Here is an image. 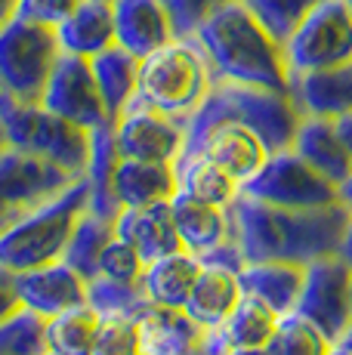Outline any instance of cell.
Masks as SVG:
<instances>
[{"mask_svg":"<svg viewBox=\"0 0 352 355\" xmlns=\"http://www.w3.org/2000/svg\"><path fill=\"white\" fill-rule=\"evenodd\" d=\"M192 155H204V158H211L213 164H220V167L226 170L229 176H235L241 186V182H247L250 176L266 164V158L272 152H269L266 142H263L250 127L232 124V121H229V124H216V127L207 130ZM192 155H182V158H192Z\"/></svg>","mask_w":352,"mask_h":355,"instance_id":"cell-16","label":"cell"},{"mask_svg":"<svg viewBox=\"0 0 352 355\" xmlns=\"http://www.w3.org/2000/svg\"><path fill=\"white\" fill-rule=\"evenodd\" d=\"M331 355H352V352L343 349V346H331Z\"/></svg>","mask_w":352,"mask_h":355,"instance_id":"cell-50","label":"cell"},{"mask_svg":"<svg viewBox=\"0 0 352 355\" xmlns=\"http://www.w3.org/2000/svg\"><path fill=\"white\" fill-rule=\"evenodd\" d=\"M297 315L306 318L331 343H340L352 327V263L343 254L306 263V278L297 300Z\"/></svg>","mask_w":352,"mask_h":355,"instance_id":"cell-9","label":"cell"},{"mask_svg":"<svg viewBox=\"0 0 352 355\" xmlns=\"http://www.w3.org/2000/svg\"><path fill=\"white\" fill-rule=\"evenodd\" d=\"M142 355H192L207 337V331L186 309L152 306L139 318Z\"/></svg>","mask_w":352,"mask_h":355,"instance_id":"cell-21","label":"cell"},{"mask_svg":"<svg viewBox=\"0 0 352 355\" xmlns=\"http://www.w3.org/2000/svg\"><path fill=\"white\" fill-rule=\"evenodd\" d=\"M16 291L25 309L53 318L87 303V282L71 269L65 259L37 266L28 272H16Z\"/></svg>","mask_w":352,"mask_h":355,"instance_id":"cell-14","label":"cell"},{"mask_svg":"<svg viewBox=\"0 0 352 355\" xmlns=\"http://www.w3.org/2000/svg\"><path fill=\"white\" fill-rule=\"evenodd\" d=\"M241 300V278L235 269L226 266H213V263H201L198 278L192 284L186 306L182 309L195 318L204 331L222 327L226 318L232 315V309Z\"/></svg>","mask_w":352,"mask_h":355,"instance_id":"cell-20","label":"cell"},{"mask_svg":"<svg viewBox=\"0 0 352 355\" xmlns=\"http://www.w3.org/2000/svg\"><path fill=\"white\" fill-rule=\"evenodd\" d=\"M78 3H80V0H19V12H16V16L56 28L62 19L71 16V10Z\"/></svg>","mask_w":352,"mask_h":355,"instance_id":"cell-40","label":"cell"},{"mask_svg":"<svg viewBox=\"0 0 352 355\" xmlns=\"http://www.w3.org/2000/svg\"><path fill=\"white\" fill-rule=\"evenodd\" d=\"M346 3H349V10H352V0H346Z\"/></svg>","mask_w":352,"mask_h":355,"instance_id":"cell-52","label":"cell"},{"mask_svg":"<svg viewBox=\"0 0 352 355\" xmlns=\"http://www.w3.org/2000/svg\"><path fill=\"white\" fill-rule=\"evenodd\" d=\"M114 44L133 56H148L176 37L164 0H114Z\"/></svg>","mask_w":352,"mask_h":355,"instance_id":"cell-17","label":"cell"},{"mask_svg":"<svg viewBox=\"0 0 352 355\" xmlns=\"http://www.w3.org/2000/svg\"><path fill=\"white\" fill-rule=\"evenodd\" d=\"M260 25L272 34L279 44H288L290 34L300 28V22L315 10L322 0H241Z\"/></svg>","mask_w":352,"mask_h":355,"instance_id":"cell-35","label":"cell"},{"mask_svg":"<svg viewBox=\"0 0 352 355\" xmlns=\"http://www.w3.org/2000/svg\"><path fill=\"white\" fill-rule=\"evenodd\" d=\"M331 346L334 343L297 312L281 315L272 340H269V352L272 355H331Z\"/></svg>","mask_w":352,"mask_h":355,"instance_id":"cell-36","label":"cell"},{"mask_svg":"<svg viewBox=\"0 0 352 355\" xmlns=\"http://www.w3.org/2000/svg\"><path fill=\"white\" fill-rule=\"evenodd\" d=\"M19 309H22V300H19V291H16V275L0 266V322Z\"/></svg>","mask_w":352,"mask_h":355,"instance_id":"cell-42","label":"cell"},{"mask_svg":"<svg viewBox=\"0 0 352 355\" xmlns=\"http://www.w3.org/2000/svg\"><path fill=\"white\" fill-rule=\"evenodd\" d=\"M121 161L118 152V139H114V121L90 130V161H87L84 180L87 189H90V198H87V207L96 210V214L105 216H118L121 204L114 201V167Z\"/></svg>","mask_w":352,"mask_h":355,"instance_id":"cell-28","label":"cell"},{"mask_svg":"<svg viewBox=\"0 0 352 355\" xmlns=\"http://www.w3.org/2000/svg\"><path fill=\"white\" fill-rule=\"evenodd\" d=\"M90 355H142L139 318L130 315H99V331Z\"/></svg>","mask_w":352,"mask_h":355,"instance_id":"cell-37","label":"cell"},{"mask_svg":"<svg viewBox=\"0 0 352 355\" xmlns=\"http://www.w3.org/2000/svg\"><path fill=\"white\" fill-rule=\"evenodd\" d=\"M114 201L124 207H148V204H167L179 192L176 164L158 161H137L121 158L114 167Z\"/></svg>","mask_w":352,"mask_h":355,"instance_id":"cell-18","label":"cell"},{"mask_svg":"<svg viewBox=\"0 0 352 355\" xmlns=\"http://www.w3.org/2000/svg\"><path fill=\"white\" fill-rule=\"evenodd\" d=\"M297 155L309 164L313 170L331 180L337 189L346 182V176L352 173V155L346 152V146L337 136L334 121L324 118H303L297 127V136L290 142Z\"/></svg>","mask_w":352,"mask_h":355,"instance_id":"cell-22","label":"cell"},{"mask_svg":"<svg viewBox=\"0 0 352 355\" xmlns=\"http://www.w3.org/2000/svg\"><path fill=\"white\" fill-rule=\"evenodd\" d=\"M226 210L232 238L238 241L247 263L284 259L306 266L318 257L340 254L352 223V210L343 201L328 207L288 210L238 192Z\"/></svg>","mask_w":352,"mask_h":355,"instance_id":"cell-1","label":"cell"},{"mask_svg":"<svg viewBox=\"0 0 352 355\" xmlns=\"http://www.w3.org/2000/svg\"><path fill=\"white\" fill-rule=\"evenodd\" d=\"M99 331V312L74 306L69 312L46 318V352L50 355H90Z\"/></svg>","mask_w":352,"mask_h":355,"instance_id":"cell-31","label":"cell"},{"mask_svg":"<svg viewBox=\"0 0 352 355\" xmlns=\"http://www.w3.org/2000/svg\"><path fill=\"white\" fill-rule=\"evenodd\" d=\"M114 220L118 216H105V214H96V210L87 207L84 216L78 220L71 238H69V248H65L62 259L78 272L84 282L96 278L99 272V254L105 250V244L112 241L118 232H114Z\"/></svg>","mask_w":352,"mask_h":355,"instance_id":"cell-30","label":"cell"},{"mask_svg":"<svg viewBox=\"0 0 352 355\" xmlns=\"http://www.w3.org/2000/svg\"><path fill=\"white\" fill-rule=\"evenodd\" d=\"M59 53L56 28L22 16L10 19L0 28V96L40 102Z\"/></svg>","mask_w":352,"mask_h":355,"instance_id":"cell-7","label":"cell"},{"mask_svg":"<svg viewBox=\"0 0 352 355\" xmlns=\"http://www.w3.org/2000/svg\"><path fill=\"white\" fill-rule=\"evenodd\" d=\"M334 127H337V136H340V142L346 146V152L352 155V112L343 114V118H337Z\"/></svg>","mask_w":352,"mask_h":355,"instance_id":"cell-43","label":"cell"},{"mask_svg":"<svg viewBox=\"0 0 352 355\" xmlns=\"http://www.w3.org/2000/svg\"><path fill=\"white\" fill-rule=\"evenodd\" d=\"M93 65V78L96 87L103 93L105 112L112 121H118L124 114V108L137 96V84H139V56H133L130 50L112 44L108 50L96 53L90 59Z\"/></svg>","mask_w":352,"mask_h":355,"instance_id":"cell-27","label":"cell"},{"mask_svg":"<svg viewBox=\"0 0 352 355\" xmlns=\"http://www.w3.org/2000/svg\"><path fill=\"white\" fill-rule=\"evenodd\" d=\"M114 139L121 158L176 164L186 148V121L155 112L142 102H130L114 121Z\"/></svg>","mask_w":352,"mask_h":355,"instance_id":"cell-13","label":"cell"},{"mask_svg":"<svg viewBox=\"0 0 352 355\" xmlns=\"http://www.w3.org/2000/svg\"><path fill=\"white\" fill-rule=\"evenodd\" d=\"M201 263H213V266H226V269H235V272H241L245 269V254H241V248H238V241H235L232 235L226 238L222 244H216L213 250H207L204 257H198Z\"/></svg>","mask_w":352,"mask_h":355,"instance_id":"cell-41","label":"cell"},{"mask_svg":"<svg viewBox=\"0 0 352 355\" xmlns=\"http://www.w3.org/2000/svg\"><path fill=\"white\" fill-rule=\"evenodd\" d=\"M87 198H90L87 180L78 176L65 192H59L31 214H25L22 220H16L10 229H3L0 232V266L16 275V272H28L62 259L71 232L87 210Z\"/></svg>","mask_w":352,"mask_h":355,"instance_id":"cell-5","label":"cell"},{"mask_svg":"<svg viewBox=\"0 0 352 355\" xmlns=\"http://www.w3.org/2000/svg\"><path fill=\"white\" fill-rule=\"evenodd\" d=\"M96 3H108V6H112V3H114V0H96Z\"/></svg>","mask_w":352,"mask_h":355,"instance_id":"cell-51","label":"cell"},{"mask_svg":"<svg viewBox=\"0 0 352 355\" xmlns=\"http://www.w3.org/2000/svg\"><path fill=\"white\" fill-rule=\"evenodd\" d=\"M40 102L50 112L62 114L65 121H71V124L84 130H96L112 121L105 112L103 93L96 87V78H93L90 59L74 56V53H59Z\"/></svg>","mask_w":352,"mask_h":355,"instance_id":"cell-12","label":"cell"},{"mask_svg":"<svg viewBox=\"0 0 352 355\" xmlns=\"http://www.w3.org/2000/svg\"><path fill=\"white\" fill-rule=\"evenodd\" d=\"M114 232L124 241H130L146 263L182 250V241L173 226L170 201L148 204V207H124L118 214V220H114Z\"/></svg>","mask_w":352,"mask_h":355,"instance_id":"cell-19","label":"cell"},{"mask_svg":"<svg viewBox=\"0 0 352 355\" xmlns=\"http://www.w3.org/2000/svg\"><path fill=\"white\" fill-rule=\"evenodd\" d=\"M87 306L96 309L103 318L105 315L142 318L152 309L139 282H114V278H105V275H96L87 282Z\"/></svg>","mask_w":352,"mask_h":355,"instance_id":"cell-33","label":"cell"},{"mask_svg":"<svg viewBox=\"0 0 352 355\" xmlns=\"http://www.w3.org/2000/svg\"><path fill=\"white\" fill-rule=\"evenodd\" d=\"M74 180L78 176L62 170L59 164L16 152V148L0 152V232L59 192H65Z\"/></svg>","mask_w":352,"mask_h":355,"instance_id":"cell-11","label":"cell"},{"mask_svg":"<svg viewBox=\"0 0 352 355\" xmlns=\"http://www.w3.org/2000/svg\"><path fill=\"white\" fill-rule=\"evenodd\" d=\"M56 37H59L62 53L93 59L96 53H103L114 44L112 6L96 3V0H80L71 10V16L56 25Z\"/></svg>","mask_w":352,"mask_h":355,"instance_id":"cell-25","label":"cell"},{"mask_svg":"<svg viewBox=\"0 0 352 355\" xmlns=\"http://www.w3.org/2000/svg\"><path fill=\"white\" fill-rule=\"evenodd\" d=\"M213 87V71L195 37H173L170 44L139 59V84L133 102L188 121Z\"/></svg>","mask_w":352,"mask_h":355,"instance_id":"cell-4","label":"cell"},{"mask_svg":"<svg viewBox=\"0 0 352 355\" xmlns=\"http://www.w3.org/2000/svg\"><path fill=\"white\" fill-rule=\"evenodd\" d=\"M6 148H10V142H6V130L0 124V152H6Z\"/></svg>","mask_w":352,"mask_h":355,"instance_id":"cell-49","label":"cell"},{"mask_svg":"<svg viewBox=\"0 0 352 355\" xmlns=\"http://www.w3.org/2000/svg\"><path fill=\"white\" fill-rule=\"evenodd\" d=\"M0 355H46V318L19 309L0 322Z\"/></svg>","mask_w":352,"mask_h":355,"instance_id":"cell-34","label":"cell"},{"mask_svg":"<svg viewBox=\"0 0 352 355\" xmlns=\"http://www.w3.org/2000/svg\"><path fill=\"white\" fill-rule=\"evenodd\" d=\"M222 3H229V0H164L176 37H192V34L198 31V25L204 22L211 12L220 10Z\"/></svg>","mask_w":352,"mask_h":355,"instance_id":"cell-39","label":"cell"},{"mask_svg":"<svg viewBox=\"0 0 352 355\" xmlns=\"http://www.w3.org/2000/svg\"><path fill=\"white\" fill-rule=\"evenodd\" d=\"M279 312L269 303H263L260 297L241 293L238 306L222 324V334H226L229 346H269L275 327H279Z\"/></svg>","mask_w":352,"mask_h":355,"instance_id":"cell-32","label":"cell"},{"mask_svg":"<svg viewBox=\"0 0 352 355\" xmlns=\"http://www.w3.org/2000/svg\"><path fill=\"white\" fill-rule=\"evenodd\" d=\"M0 124L6 130L10 148L84 176L90 161V130L50 112L44 102H19L10 96H0Z\"/></svg>","mask_w":352,"mask_h":355,"instance_id":"cell-6","label":"cell"},{"mask_svg":"<svg viewBox=\"0 0 352 355\" xmlns=\"http://www.w3.org/2000/svg\"><path fill=\"white\" fill-rule=\"evenodd\" d=\"M16 12H19V0H0V28L10 19H16Z\"/></svg>","mask_w":352,"mask_h":355,"instance_id":"cell-44","label":"cell"},{"mask_svg":"<svg viewBox=\"0 0 352 355\" xmlns=\"http://www.w3.org/2000/svg\"><path fill=\"white\" fill-rule=\"evenodd\" d=\"M170 214L176 235L182 241V250L195 257H204L207 250H213L216 244H222L232 229H229V210L216 207V204L195 201V198L176 192L170 198Z\"/></svg>","mask_w":352,"mask_h":355,"instance_id":"cell-23","label":"cell"},{"mask_svg":"<svg viewBox=\"0 0 352 355\" xmlns=\"http://www.w3.org/2000/svg\"><path fill=\"white\" fill-rule=\"evenodd\" d=\"M238 192L288 210L328 207V204L340 201V189L331 180H324L318 170L309 167L294 148L272 152L247 182H241Z\"/></svg>","mask_w":352,"mask_h":355,"instance_id":"cell-8","label":"cell"},{"mask_svg":"<svg viewBox=\"0 0 352 355\" xmlns=\"http://www.w3.org/2000/svg\"><path fill=\"white\" fill-rule=\"evenodd\" d=\"M290 74L352 62V10L346 0H322L284 44Z\"/></svg>","mask_w":352,"mask_h":355,"instance_id":"cell-10","label":"cell"},{"mask_svg":"<svg viewBox=\"0 0 352 355\" xmlns=\"http://www.w3.org/2000/svg\"><path fill=\"white\" fill-rule=\"evenodd\" d=\"M288 93L303 118H343L352 112V62L290 74Z\"/></svg>","mask_w":352,"mask_h":355,"instance_id":"cell-15","label":"cell"},{"mask_svg":"<svg viewBox=\"0 0 352 355\" xmlns=\"http://www.w3.org/2000/svg\"><path fill=\"white\" fill-rule=\"evenodd\" d=\"M340 254L352 263V223H349V229H346V238H343V248H340Z\"/></svg>","mask_w":352,"mask_h":355,"instance_id":"cell-47","label":"cell"},{"mask_svg":"<svg viewBox=\"0 0 352 355\" xmlns=\"http://www.w3.org/2000/svg\"><path fill=\"white\" fill-rule=\"evenodd\" d=\"M238 278H241V293L260 297L263 303H269L279 315H290V312L297 309V300H300L306 266L284 263V259L245 263Z\"/></svg>","mask_w":352,"mask_h":355,"instance_id":"cell-24","label":"cell"},{"mask_svg":"<svg viewBox=\"0 0 352 355\" xmlns=\"http://www.w3.org/2000/svg\"><path fill=\"white\" fill-rule=\"evenodd\" d=\"M201 259L188 250H176V254L158 257L146 263L139 284L146 291L152 306H170V309H182L192 293V284L198 278Z\"/></svg>","mask_w":352,"mask_h":355,"instance_id":"cell-26","label":"cell"},{"mask_svg":"<svg viewBox=\"0 0 352 355\" xmlns=\"http://www.w3.org/2000/svg\"><path fill=\"white\" fill-rule=\"evenodd\" d=\"M176 180H179L182 195L204 204H216V207H229L241 189L235 176H229L220 164H213L204 155H192V158L176 161Z\"/></svg>","mask_w":352,"mask_h":355,"instance_id":"cell-29","label":"cell"},{"mask_svg":"<svg viewBox=\"0 0 352 355\" xmlns=\"http://www.w3.org/2000/svg\"><path fill=\"white\" fill-rule=\"evenodd\" d=\"M192 37L204 50L213 80L288 90L290 68L288 56H284V44H279L263 28L260 19L241 0L222 3L198 25Z\"/></svg>","mask_w":352,"mask_h":355,"instance_id":"cell-2","label":"cell"},{"mask_svg":"<svg viewBox=\"0 0 352 355\" xmlns=\"http://www.w3.org/2000/svg\"><path fill=\"white\" fill-rule=\"evenodd\" d=\"M337 346H343V349H349V352H352V327H349L346 334H343V340H340Z\"/></svg>","mask_w":352,"mask_h":355,"instance_id":"cell-48","label":"cell"},{"mask_svg":"<svg viewBox=\"0 0 352 355\" xmlns=\"http://www.w3.org/2000/svg\"><path fill=\"white\" fill-rule=\"evenodd\" d=\"M46 355H50V352H46Z\"/></svg>","mask_w":352,"mask_h":355,"instance_id":"cell-53","label":"cell"},{"mask_svg":"<svg viewBox=\"0 0 352 355\" xmlns=\"http://www.w3.org/2000/svg\"><path fill=\"white\" fill-rule=\"evenodd\" d=\"M146 272V259L139 257V250L130 241H124L121 235H114L105 244V250L99 254V272L96 275L114 278V282H139Z\"/></svg>","mask_w":352,"mask_h":355,"instance_id":"cell-38","label":"cell"},{"mask_svg":"<svg viewBox=\"0 0 352 355\" xmlns=\"http://www.w3.org/2000/svg\"><path fill=\"white\" fill-rule=\"evenodd\" d=\"M340 201H343V204H346V207L352 210V173L346 176V182H343V186H340Z\"/></svg>","mask_w":352,"mask_h":355,"instance_id":"cell-46","label":"cell"},{"mask_svg":"<svg viewBox=\"0 0 352 355\" xmlns=\"http://www.w3.org/2000/svg\"><path fill=\"white\" fill-rule=\"evenodd\" d=\"M229 121L250 127L266 142L269 152H281V148H290L303 114L297 112L288 90L213 80L211 93L192 112V118L186 121V148H182V155H192L207 130L216 124H229Z\"/></svg>","mask_w":352,"mask_h":355,"instance_id":"cell-3","label":"cell"},{"mask_svg":"<svg viewBox=\"0 0 352 355\" xmlns=\"http://www.w3.org/2000/svg\"><path fill=\"white\" fill-rule=\"evenodd\" d=\"M226 355H272L269 346H232Z\"/></svg>","mask_w":352,"mask_h":355,"instance_id":"cell-45","label":"cell"}]
</instances>
